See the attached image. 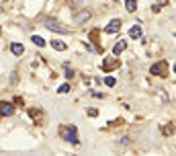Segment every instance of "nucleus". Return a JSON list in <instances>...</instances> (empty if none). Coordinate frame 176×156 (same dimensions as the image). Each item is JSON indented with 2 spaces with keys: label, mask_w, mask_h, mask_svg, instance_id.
Segmentation results:
<instances>
[{
  "label": "nucleus",
  "mask_w": 176,
  "mask_h": 156,
  "mask_svg": "<svg viewBox=\"0 0 176 156\" xmlns=\"http://www.w3.org/2000/svg\"><path fill=\"white\" fill-rule=\"evenodd\" d=\"M43 25H45L49 31H55V33H70V29L65 25H59V23H55V21H51V19H47Z\"/></svg>",
  "instance_id": "nucleus-1"
},
{
  "label": "nucleus",
  "mask_w": 176,
  "mask_h": 156,
  "mask_svg": "<svg viewBox=\"0 0 176 156\" xmlns=\"http://www.w3.org/2000/svg\"><path fill=\"white\" fill-rule=\"evenodd\" d=\"M125 8H127L129 12H133V10L137 8V0H125Z\"/></svg>",
  "instance_id": "nucleus-12"
},
{
  "label": "nucleus",
  "mask_w": 176,
  "mask_h": 156,
  "mask_svg": "<svg viewBox=\"0 0 176 156\" xmlns=\"http://www.w3.org/2000/svg\"><path fill=\"white\" fill-rule=\"evenodd\" d=\"M86 21H90V10H80V12H76L74 23H86Z\"/></svg>",
  "instance_id": "nucleus-5"
},
{
  "label": "nucleus",
  "mask_w": 176,
  "mask_h": 156,
  "mask_svg": "<svg viewBox=\"0 0 176 156\" xmlns=\"http://www.w3.org/2000/svg\"><path fill=\"white\" fill-rule=\"evenodd\" d=\"M12 113H14V107H12L10 103H0V115H2V117H4V115L8 117V115H12Z\"/></svg>",
  "instance_id": "nucleus-7"
},
{
  "label": "nucleus",
  "mask_w": 176,
  "mask_h": 156,
  "mask_svg": "<svg viewBox=\"0 0 176 156\" xmlns=\"http://www.w3.org/2000/svg\"><path fill=\"white\" fill-rule=\"evenodd\" d=\"M65 133V140L68 142H72V144H78V133H76V127H68L63 131Z\"/></svg>",
  "instance_id": "nucleus-4"
},
{
  "label": "nucleus",
  "mask_w": 176,
  "mask_h": 156,
  "mask_svg": "<svg viewBox=\"0 0 176 156\" xmlns=\"http://www.w3.org/2000/svg\"><path fill=\"white\" fill-rule=\"evenodd\" d=\"M119 29H121V21H119V19H115V21H111V23L106 25L104 33H119Z\"/></svg>",
  "instance_id": "nucleus-6"
},
{
  "label": "nucleus",
  "mask_w": 176,
  "mask_h": 156,
  "mask_svg": "<svg viewBox=\"0 0 176 156\" xmlns=\"http://www.w3.org/2000/svg\"><path fill=\"white\" fill-rule=\"evenodd\" d=\"M10 52L14 54V56H23V52H25V47L20 45V43H12L10 45Z\"/></svg>",
  "instance_id": "nucleus-9"
},
{
  "label": "nucleus",
  "mask_w": 176,
  "mask_h": 156,
  "mask_svg": "<svg viewBox=\"0 0 176 156\" xmlns=\"http://www.w3.org/2000/svg\"><path fill=\"white\" fill-rule=\"evenodd\" d=\"M68 91H70V84H61V86L57 88V93H61V95H63V93H68Z\"/></svg>",
  "instance_id": "nucleus-15"
},
{
  "label": "nucleus",
  "mask_w": 176,
  "mask_h": 156,
  "mask_svg": "<svg viewBox=\"0 0 176 156\" xmlns=\"http://www.w3.org/2000/svg\"><path fill=\"white\" fill-rule=\"evenodd\" d=\"M174 72H176V64H174Z\"/></svg>",
  "instance_id": "nucleus-17"
},
{
  "label": "nucleus",
  "mask_w": 176,
  "mask_h": 156,
  "mask_svg": "<svg viewBox=\"0 0 176 156\" xmlns=\"http://www.w3.org/2000/svg\"><path fill=\"white\" fill-rule=\"evenodd\" d=\"M166 72H168L166 62H158V64H153V66H151V74H153V76H164Z\"/></svg>",
  "instance_id": "nucleus-3"
},
{
  "label": "nucleus",
  "mask_w": 176,
  "mask_h": 156,
  "mask_svg": "<svg viewBox=\"0 0 176 156\" xmlns=\"http://www.w3.org/2000/svg\"><path fill=\"white\" fill-rule=\"evenodd\" d=\"M51 47H53V49H57V52H63V49H65V43H63V41L53 39V41H51Z\"/></svg>",
  "instance_id": "nucleus-11"
},
{
  "label": "nucleus",
  "mask_w": 176,
  "mask_h": 156,
  "mask_svg": "<svg viewBox=\"0 0 176 156\" xmlns=\"http://www.w3.org/2000/svg\"><path fill=\"white\" fill-rule=\"evenodd\" d=\"M119 66V60H117V56H108L104 62H102V70L104 72H111L113 68H117Z\"/></svg>",
  "instance_id": "nucleus-2"
},
{
  "label": "nucleus",
  "mask_w": 176,
  "mask_h": 156,
  "mask_svg": "<svg viewBox=\"0 0 176 156\" xmlns=\"http://www.w3.org/2000/svg\"><path fill=\"white\" fill-rule=\"evenodd\" d=\"M125 47H127V43H125V41H117V43H115V47H113V54H115V56H119Z\"/></svg>",
  "instance_id": "nucleus-10"
},
{
  "label": "nucleus",
  "mask_w": 176,
  "mask_h": 156,
  "mask_svg": "<svg viewBox=\"0 0 176 156\" xmlns=\"http://www.w3.org/2000/svg\"><path fill=\"white\" fill-rule=\"evenodd\" d=\"M0 35H2V27H0Z\"/></svg>",
  "instance_id": "nucleus-16"
},
{
  "label": "nucleus",
  "mask_w": 176,
  "mask_h": 156,
  "mask_svg": "<svg viewBox=\"0 0 176 156\" xmlns=\"http://www.w3.org/2000/svg\"><path fill=\"white\" fill-rule=\"evenodd\" d=\"M115 82H117V80H115L113 76H106V78H104V84H106V86H115Z\"/></svg>",
  "instance_id": "nucleus-14"
},
{
  "label": "nucleus",
  "mask_w": 176,
  "mask_h": 156,
  "mask_svg": "<svg viewBox=\"0 0 176 156\" xmlns=\"http://www.w3.org/2000/svg\"><path fill=\"white\" fill-rule=\"evenodd\" d=\"M31 41L35 43V45H39V47H43V45H45V41H43V37H39V35H33V37H31Z\"/></svg>",
  "instance_id": "nucleus-13"
},
{
  "label": "nucleus",
  "mask_w": 176,
  "mask_h": 156,
  "mask_svg": "<svg viewBox=\"0 0 176 156\" xmlns=\"http://www.w3.org/2000/svg\"><path fill=\"white\" fill-rule=\"evenodd\" d=\"M129 37H131V39H139V37H141V29H139V25H133V27L129 29Z\"/></svg>",
  "instance_id": "nucleus-8"
}]
</instances>
